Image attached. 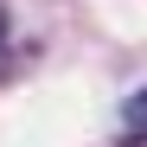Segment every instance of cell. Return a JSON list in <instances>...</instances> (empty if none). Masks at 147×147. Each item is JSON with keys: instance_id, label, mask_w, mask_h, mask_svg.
<instances>
[{"instance_id": "obj_2", "label": "cell", "mask_w": 147, "mask_h": 147, "mask_svg": "<svg viewBox=\"0 0 147 147\" xmlns=\"http://www.w3.org/2000/svg\"><path fill=\"white\" fill-rule=\"evenodd\" d=\"M0 45H7V13H0Z\"/></svg>"}, {"instance_id": "obj_1", "label": "cell", "mask_w": 147, "mask_h": 147, "mask_svg": "<svg viewBox=\"0 0 147 147\" xmlns=\"http://www.w3.org/2000/svg\"><path fill=\"white\" fill-rule=\"evenodd\" d=\"M121 147H147V90L121 102Z\"/></svg>"}]
</instances>
